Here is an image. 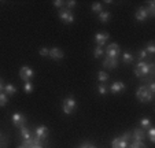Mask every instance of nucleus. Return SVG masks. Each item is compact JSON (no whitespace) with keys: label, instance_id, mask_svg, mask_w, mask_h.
Here are the masks:
<instances>
[{"label":"nucleus","instance_id":"nucleus-24","mask_svg":"<svg viewBox=\"0 0 155 148\" xmlns=\"http://www.w3.org/2000/svg\"><path fill=\"white\" fill-rule=\"evenodd\" d=\"M140 126H141V129H143V130H146V129L151 128L152 123H151V121H150L148 118H143V119L140 121Z\"/></svg>","mask_w":155,"mask_h":148},{"label":"nucleus","instance_id":"nucleus-13","mask_svg":"<svg viewBox=\"0 0 155 148\" xmlns=\"http://www.w3.org/2000/svg\"><path fill=\"white\" fill-rule=\"evenodd\" d=\"M128 141H124L121 137H115L111 141V147L113 148H128Z\"/></svg>","mask_w":155,"mask_h":148},{"label":"nucleus","instance_id":"nucleus-10","mask_svg":"<svg viewBox=\"0 0 155 148\" xmlns=\"http://www.w3.org/2000/svg\"><path fill=\"white\" fill-rule=\"evenodd\" d=\"M48 56H50L51 59H54V61H58V59L63 58L64 54H63V51H62L61 48L54 47V48H50V54H48Z\"/></svg>","mask_w":155,"mask_h":148},{"label":"nucleus","instance_id":"nucleus-18","mask_svg":"<svg viewBox=\"0 0 155 148\" xmlns=\"http://www.w3.org/2000/svg\"><path fill=\"white\" fill-rule=\"evenodd\" d=\"M3 92L6 93L7 96H12V95H15V93H17V88H15L12 84H7V85H4V90H3Z\"/></svg>","mask_w":155,"mask_h":148},{"label":"nucleus","instance_id":"nucleus-12","mask_svg":"<svg viewBox=\"0 0 155 148\" xmlns=\"http://www.w3.org/2000/svg\"><path fill=\"white\" fill-rule=\"evenodd\" d=\"M144 137H146V133H144V130L141 128H136L135 130L132 132V139H133V141H143Z\"/></svg>","mask_w":155,"mask_h":148},{"label":"nucleus","instance_id":"nucleus-7","mask_svg":"<svg viewBox=\"0 0 155 148\" xmlns=\"http://www.w3.org/2000/svg\"><path fill=\"white\" fill-rule=\"evenodd\" d=\"M33 136L44 141V140L47 139V136H48V129H47V126H44V125L37 126V128L35 129V133H33Z\"/></svg>","mask_w":155,"mask_h":148},{"label":"nucleus","instance_id":"nucleus-6","mask_svg":"<svg viewBox=\"0 0 155 148\" xmlns=\"http://www.w3.org/2000/svg\"><path fill=\"white\" fill-rule=\"evenodd\" d=\"M59 19L63 23H71L74 21V14L68 8H62L59 11Z\"/></svg>","mask_w":155,"mask_h":148},{"label":"nucleus","instance_id":"nucleus-31","mask_svg":"<svg viewBox=\"0 0 155 148\" xmlns=\"http://www.w3.org/2000/svg\"><path fill=\"white\" fill-rule=\"evenodd\" d=\"M24 90H25V93H32V90H33V84L32 82H25V85H24Z\"/></svg>","mask_w":155,"mask_h":148},{"label":"nucleus","instance_id":"nucleus-15","mask_svg":"<svg viewBox=\"0 0 155 148\" xmlns=\"http://www.w3.org/2000/svg\"><path fill=\"white\" fill-rule=\"evenodd\" d=\"M103 66L106 69H115L118 66V59H110V58H106L103 61Z\"/></svg>","mask_w":155,"mask_h":148},{"label":"nucleus","instance_id":"nucleus-2","mask_svg":"<svg viewBox=\"0 0 155 148\" xmlns=\"http://www.w3.org/2000/svg\"><path fill=\"white\" fill-rule=\"evenodd\" d=\"M136 97H137L139 102H152V97H154V95L152 93H150V90L147 89V85H141L140 88L137 89V92H136Z\"/></svg>","mask_w":155,"mask_h":148},{"label":"nucleus","instance_id":"nucleus-21","mask_svg":"<svg viewBox=\"0 0 155 148\" xmlns=\"http://www.w3.org/2000/svg\"><path fill=\"white\" fill-rule=\"evenodd\" d=\"M108 78H110V76H108L106 71H99L97 73V80H99L100 84H104L106 81H108Z\"/></svg>","mask_w":155,"mask_h":148},{"label":"nucleus","instance_id":"nucleus-5","mask_svg":"<svg viewBox=\"0 0 155 148\" xmlns=\"http://www.w3.org/2000/svg\"><path fill=\"white\" fill-rule=\"evenodd\" d=\"M33 76H35V71H33V69H30L29 66L21 67V70H19V77H21V80H24L25 82H29L30 80L33 78Z\"/></svg>","mask_w":155,"mask_h":148},{"label":"nucleus","instance_id":"nucleus-22","mask_svg":"<svg viewBox=\"0 0 155 148\" xmlns=\"http://www.w3.org/2000/svg\"><path fill=\"white\" fill-rule=\"evenodd\" d=\"M144 49H146V52L150 56H154V54H155V44H154V41H150Z\"/></svg>","mask_w":155,"mask_h":148},{"label":"nucleus","instance_id":"nucleus-33","mask_svg":"<svg viewBox=\"0 0 155 148\" xmlns=\"http://www.w3.org/2000/svg\"><path fill=\"white\" fill-rule=\"evenodd\" d=\"M147 89L150 90V93L154 95L155 93V82L154 81H148V87H147Z\"/></svg>","mask_w":155,"mask_h":148},{"label":"nucleus","instance_id":"nucleus-40","mask_svg":"<svg viewBox=\"0 0 155 148\" xmlns=\"http://www.w3.org/2000/svg\"><path fill=\"white\" fill-rule=\"evenodd\" d=\"M33 148H43V145H35Z\"/></svg>","mask_w":155,"mask_h":148},{"label":"nucleus","instance_id":"nucleus-20","mask_svg":"<svg viewBox=\"0 0 155 148\" xmlns=\"http://www.w3.org/2000/svg\"><path fill=\"white\" fill-rule=\"evenodd\" d=\"M122 62L126 63V64L132 63V62H133V55H132L129 51H125V52L122 54Z\"/></svg>","mask_w":155,"mask_h":148},{"label":"nucleus","instance_id":"nucleus-16","mask_svg":"<svg viewBox=\"0 0 155 148\" xmlns=\"http://www.w3.org/2000/svg\"><path fill=\"white\" fill-rule=\"evenodd\" d=\"M21 136L24 140H30L33 137V132L30 129H28L26 126H24V128H21Z\"/></svg>","mask_w":155,"mask_h":148},{"label":"nucleus","instance_id":"nucleus-38","mask_svg":"<svg viewBox=\"0 0 155 148\" xmlns=\"http://www.w3.org/2000/svg\"><path fill=\"white\" fill-rule=\"evenodd\" d=\"M80 148H97V147L96 145H94V144H89V143H84Z\"/></svg>","mask_w":155,"mask_h":148},{"label":"nucleus","instance_id":"nucleus-27","mask_svg":"<svg viewBox=\"0 0 155 148\" xmlns=\"http://www.w3.org/2000/svg\"><path fill=\"white\" fill-rule=\"evenodd\" d=\"M128 148H147V145L143 141H132V144L128 145Z\"/></svg>","mask_w":155,"mask_h":148},{"label":"nucleus","instance_id":"nucleus-36","mask_svg":"<svg viewBox=\"0 0 155 148\" xmlns=\"http://www.w3.org/2000/svg\"><path fill=\"white\" fill-rule=\"evenodd\" d=\"M121 139H122L124 141H129V140L132 139V132H126L125 134H122V136H121Z\"/></svg>","mask_w":155,"mask_h":148},{"label":"nucleus","instance_id":"nucleus-1","mask_svg":"<svg viewBox=\"0 0 155 148\" xmlns=\"http://www.w3.org/2000/svg\"><path fill=\"white\" fill-rule=\"evenodd\" d=\"M62 108H63V113L70 115L71 113H74V110L77 108V102L73 96H68V97L63 100L62 103Z\"/></svg>","mask_w":155,"mask_h":148},{"label":"nucleus","instance_id":"nucleus-25","mask_svg":"<svg viewBox=\"0 0 155 148\" xmlns=\"http://www.w3.org/2000/svg\"><path fill=\"white\" fill-rule=\"evenodd\" d=\"M92 11L96 12V14L99 15L100 12L103 11V4L102 3H94V4H92Z\"/></svg>","mask_w":155,"mask_h":148},{"label":"nucleus","instance_id":"nucleus-4","mask_svg":"<svg viewBox=\"0 0 155 148\" xmlns=\"http://www.w3.org/2000/svg\"><path fill=\"white\" fill-rule=\"evenodd\" d=\"M11 121H12V123H14V126L21 129V128H24L25 123H26V117L22 113H14L11 117Z\"/></svg>","mask_w":155,"mask_h":148},{"label":"nucleus","instance_id":"nucleus-39","mask_svg":"<svg viewBox=\"0 0 155 148\" xmlns=\"http://www.w3.org/2000/svg\"><path fill=\"white\" fill-rule=\"evenodd\" d=\"M4 90V84H3V80L0 78V93Z\"/></svg>","mask_w":155,"mask_h":148},{"label":"nucleus","instance_id":"nucleus-23","mask_svg":"<svg viewBox=\"0 0 155 148\" xmlns=\"http://www.w3.org/2000/svg\"><path fill=\"white\" fill-rule=\"evenodd\" d=\"M137 55H139V59H140V61H146V59H148V61H152V56H150L146 52V49H140Z\"/></svg>","mask_w":155,"mask_h":148},{"label":"nucleus","instance_id":"nucleus-19","mask_svg":"<svg viewBox=\"0 0 155 148\" xmlns=\"http://www.w3.org/2000/svg\"><path fill=\"white\" fill-rule=\"evenodd\" d=\"M97 18H99V21L102 23H106V22H108L110 21V18H111V14L108 11H102L99 15H97Z\"/></svg>","mask_w":155,"mask_h":148},{"label":"nucleus","instance_id":"nucleus-8","mask_svg":"<svg viewBox=\"0 0 155 148\" xmlns=\"http://www.w3.org/2000/svg\"><path fill=\"white\" fill-rule=\"evenodd\" d=\"M125 84H124L122 81H115V82H113L111 84V87L108 88V90L111 93H114V95H118V93H121V92H124L125 90Z\"/></svg>","mask_w":155,"mask_h":148},{"label":"nucleus","instance_id":"nucleus-29","mask_svg":"<svg viewBox=\"0 0 155 148\" xmlns=\"http://www.w3.org/2000/svg\"><path fill=\"white\" fill-rule=\"evenodd\" d=\"M148 139H150V141H151L152 144L155 143V129H154V126L148 128Z\"/></svg>","mask_w":155,"mask_h":148},{"label":"nucleus","instance_id":"nucleus-41","mask_svg":"<svg viewBox=\"0 0 155 148\" xmlns=\"http://www.w3.org/2000/svg\"><path fill=\"white\" fill-rule=\"evenodd\" d=\"M18 148H24V145H19V147H18Z\"/></svg>","mask_w":155,"mask_h":148},{"label":"nucleus","instance_id":"nucleus-32","mask_svg":"<svg viewBox=\"0 0 155 148\" xmlns=\"http://www.w3.org/2000/svg\"><path fill=\"white\" fill-rule=\"evenodd\" d=\"M76 2H74V0H69V2H64V8H68V10H70L71 11V8H74V7H76Z\"/></svg>","mask_w":155,"mask_h":148},{"label":"nucleus","instance_id":"nucleus-42","mask_svg":"<svg viewBox=\"0 0 155 148\" xmlns=\"http://www.w3.org/2000/svg\"><path fill=\"white\" fill-rule=\"evenodd\" d=\"M2 137H3V136H2V132H0V139H2Z\"/></svg>","mask_w":155,"mask_h":148},{"label":"nucleus","instance_id":"nucleus-34","mask_svg":"<svg viewBox=\"0 0 155 148\" xmlns=\"http://www.w3.org/2000/svg\"><path fill=\"white\" fill-rule=\"evenodd\" d=\"M38 54H40L41 56H48V54H50V49L45 48V47H43V48H40V51H38Z\"/></svg>","mask_w":155,"mask_h":148},{"label":"nucleus","instance_id":"nucleus-3","mask_svg":"<svg viewBox=\"0 0 155 148\" xmlns=\"http://www.w3.org/2000/svg\"><path fill=\"white\" fill-rule=\"evenodd\" d=\"M104 54H106V58H110V59H118L120 56L121 51H120V45L117 43H111L108 44L104 49Z\"/></svg>","mask_w":155,"mask_h":148},{"label":"nucleus","instance_id":"nucleus-35","mask_svg":"<svg viewBox=\"0 0 155 148\" xmlns=\"http://www.w3.org/2000/svg\"><path fill=\"white\" fill-rule=\"evenodd\" d=\"M7 144H8L7 137H2V139H0V148H7Z\"/></svg>","mask_w":155,"mask_h":148},{"label":"nucleus","instance_id":"nucleus-26","mask_svg":"<svg viewBox=\"0 0 155 148\" xmlns=\"http://www.w3.org/2000/svg\"><path fill=\"white\" fill-rule=\"evenodd\" d=\"M7 103H8V96L4 92H2L0 93V107H4Z\"/></svg>","mask_w":155,"mask_h":148},{"label":"nucleus","instance_id":"nucleus-37","mask_svg":"<svg viewBox=\"0 0 155 148\" xmlns=\"http://www.w3.org/2000/svg\"><path fill=\"white\" fill-rule=\"evenodd\" d=\"M54 6H55L56 8H62V7L64 6V2H62V0H55V2H54Z\"/></svg>","mask_w":155,"mask_h":148},{"label":"nucleus","instance_id":"nucleus-14","mask_svg":"<svg viewBox=\"0 0 155 148\" xmlns=\"http://www.w3.org/2000/svg\"><path fill=\"white\" fill-rule=\"evenodd\" d=\"M135 17H136V19H137V21H140V22H144V21L148 18V15H147L146 8H144V7H140V8H137Z\"/></svg>","mask_w":155,"mask_h":148},{"label":"nucleus","instance_id":"nucleus-11","mask_svg":"<svg viewBox=\"0 0 155 148\" xmlns=\"http://www.w3.org/2000/svg\"><path fill=\"white\" fill-rule=\"evenodd\" d=\"M136 69L139 70V71L143 74L144 77H148V74H150V63H147L146 61H140L137 63V66H136Z\"/></svg>","mask_w":155,"mask_h":148},{"label":"nucleus","instance_id":"nucleus-9","mask_svg":"<svg viewBox=\"0 0 155 148\" xmlns=\"http://www.w3.org/2000/svg\"><path fill=\"white\" fill-rule=\"evenodd\" d=\"M110 38V35L106 32H100V33H96L95 35V41H96V44L99 47H103L106 43H107V40Z\"/></svg>","mask_w":155,"mask_h":148},{"label":"nucleus","instance_id":"nucleus-17","mask_svg":"<svg viewBox=\"0 0 155 148\" xmlns=\"http://www.w3.org/2000/svg\"><path fill=\"white\" fill-rule=\"evenodd\" d=\"M147 11V15H148V18H154L155 17V2H148V7L146 8Z\"/></svg>","mask_w":155,"mask_h":148},{"label":"nucleus","instance_id":"nucleus-30","mask_svg":"<svg viewBox=\"0 0 155 148\" xmlns=\"http://www.w3.org/2000/svg\"><path fill=\"white\" fill-rule=\"evenodd\" d=\"M97 92H99L100 95H107L108 88L106 87V84H100L99 87H97Z\"/></svg>","mask_w":155,"mask_h":148},{"label":"nucleus","instance_id":"nucleus-28","mask_svg":"<svg viewBox=\"0 0 155 148\" xmlns=\"http://www.w3.org/2000/svg\"><path fill=\"white\" fill-rule=\"evenodd\" d=\"M103 54H104V49H103V47L96 45V48L94 49V56H95V58H99V56H102Z\"/></svg>","mask_w":155,"mask_h":148}]
</instances>
